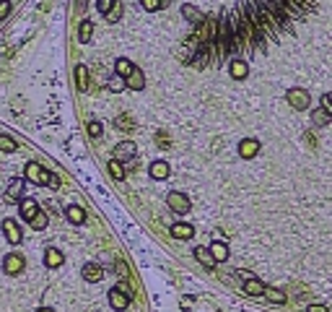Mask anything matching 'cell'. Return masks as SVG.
<instances>
[{
	"instance_id": "cell-35",
	"label": "cell",
	"mask_w": 332,
	"mask_h": 312,
	"mask_svg": "<svg viewBox=\"0 0 332 312\" xmlns=\"http://www.w3.org/2000/svg\"><path fill=\"white\" fill-rule=\"evenodd\" d=\"M11 13V0H0V18H6Z\"/></svg>"
},
{
	"instance_id": "cell-21",
	"label": "cell",
	"mask_w": 332,
	"mask_h": 312,
	"mask_svg": "<svg viewBox=\"0 0 332 312\" xmlns=\"http://www.w3.org/2000/svg\"><path fill=\"white\" fill-rule=\"evenodd\" d=\"M133 156H135V143L125 141L117 146V159H133Z\"/></svg>"
},
{
	"instance_id": "cell-4",
	"label": "cell",
	"mask_w": 332,
	"mask_h": 312,
	"mask_svg": "<svg viewBox=\"0 0 332 312\" xmlns=\"http://www.w3.org/2000/svg\"><path fill=\"white\" fill-rule=\"evenodd\" d=\"M3 234H6V240L11 242V245H18L21 240H24V234H21V226L13 221V219H6L3 221Z\"/></svg>"
},
{
	"instance_id": "cell-2",
	"label": "cell",
	"mask_w": 332,
	"mask_h": 312,
	"mask_svg": "<svg viewBox=\"0 0 332 312\" xmlns=\"http://www.w3.org/2000/svg\"><path fill=\"white\" fill-rule=\"evenodd\" d=\"M166 203H169V208H172V211H177V213H187V211L192 208L187 195H184V192H177V190L166 195Z\"/></svg>"
},
{
	"instance_id": "cell-16",
	"label": "cell",
	"mask_w": 332,
	"mask_h": 312,
	"mask_svg": "<svg viewBox=\"0 0 332 312\" xmlns=\"http://www.w3.org/2000/svg\"><path fill=\"white\" fill-rule=\"evenodd\" d=\"M182 16H184L187 21H192L195 26H200V24L205 21V16H202V13H200L195 6H182Z\"/></svg>"
},
{
	"instance_id": "cell-11",
	"label": "cell",
	"mask_w": 332,
	"mask_h": 312,
	"mask_svg": "<svg viewBox=\"0 0 332 312\" xmlns=\"http://www.w3.org/2000/svg\"><path fill=\"white\" fill-rule=\"evenodd\" d=\"M63 260H65V258H63V252H60V250H55V247H50V250L45 252V265H47V268H60V265H63Z\"/></svg>"
},
{
	"instance_id": "cell-13",
	"label": "cell",
	"mask_w": 332,
	"mask_h": 312,
	"mask_svg": "<svg viewBox=\"0 0 332 312\" xmlns=\"http://www.w3.org/2000/svg\"><path fill=\"white\" fill-rule=\"evenodd\" d=\"M192 234H195V229L190 224H174L172 226V237H177V240H192Z\"/></svg>"
},
{
	"instance_id": "cell-8",
	"label": "cell",
	"mask_w": 332,
	"mask_h": 312,
	"mask_svg": "<svg viewBox=\"0 0 332 312\" xmlns=\"http://www.w3.org/2000/svg\"><path fill=\"white\" fill-rule=\"evenodd\" d=\"M257 151H260V143H257L255 138H244V141L239 143V153L244 156V159H252V156H257Z\"/></svg>"
},
{
	"instance_id": "cell-38",
	"label": "cell",
	"mask_w": 332,
	"mask_h": 312,
	"mask_svg": "<svg viewBox=\"0 0 332 312\" xmlns=\"http://www.w3.org/2000/svg\"><path fill=\"white\" fill-rule=\"evenodd\" d=\"M140 3H143V8H146V11H156V8H158L156 0H140Z\"/></svg>"
},
{
	"instance_id": "cell-39",
	"label": "cell",
	"mask_w": 332,
	"mask_h": 312,
	"mask_svg": "<svg viewBox=\"0 0 332 312\" xmlns=\"http://www.w3.org/2000/svg\"><path fill=\"white\" fill-rule=\"evenodd\" d=\"M309 312H327V307H324V304H312Z\"/></svg>"
},
{
	"instance_id": "cell-6",
	"label": "cell",
	"mask_w": 332,
	"mask_h": 312,
	"mask_svg": "<svg viewBox=\"0 0 332 312\" xmlns=\"http://www.w3.org/2000/svg\"><path fill=\"white\" fill-rule=\"evenodd\" d=\"M229 73H231V78H236V81H244V78L249 75L246 60H231L229 63Z\"/></svg>"
},
{
	"instance_id": "cell-37",
	"label": "cell",
	"mask_w": 332,
	"mask_h": 312,
	"mask_svg": "<svg viewBox=\"0 0 332 312\" xmlns=\"http://www.w3.org/2000/svg\"><path fill=\"white\" fill-rule=\"evenodd\" d=\"M47 187H50V190H57V187H60V177L50 172V180H47Z\"/></svg>"
},
{
	"instance_id": "cell-3",
	"label": "cell",
	"mask_w": 332,
	"mask_h": 312,
	"mask_svg": "<svg viewBox=\"0 0 332 312\" xmlns=\"http://www.w3.org/2000/svg\"><path fill=\"white\" fill-rule=\"evenodd\" d=\"M285 99H288V104H291V107L299 109V112L309 107V94H306V89H288Z\"/></svg>"
},
{
	"instance_id": "cell-33",
	"label": "cell",
	"mask_w": 332,
	"mask_h": 312,
	"mask_svg": "<svg viewBox=\"0 0 332 312\" xmlns=\"http://www.w3.org/2000/svg\"><path fill=\"white\" fill-rule=\"evenodd\" d=\"M89 135H91V138H99V135H101V123H96V120L89 123Z\"/></svg>"
},
{
	"instance_id": "cell-41",
	"label": "cell",
	"mask_w": 332,
	"mask_h": 312,
	"mask_svg": "<svg viewBox=\"0 0 332 312\" xmlns=\"http://www.w3.org/2000/svg\"><path fill=\"white\" fill-rule=\"evenodd\" d=\"M36 312H55V309H50V307H39Z\"/></svg>"
},
{
	"instance_id": "cell-17",
	"label": "cell",
	"mask_w": 332,
	"mask_h": 312,
	"mask_svg": "<svg viewBox=\"0 0 332 312\" xmlns=\"http://www.w3.org/2000/svg\"><path fill=\"white\" fill-rule=\"evenodd\" d=\"M65 216H68V221H73V224H83V221H86V211H83L80 206H68V208H65Z\"/></svg>"
},
{
	"instance_id": "cell-20",
	"label": "cell",
	"mask_w": 332,
	"mask_h": 312,
	"mask_svg": "<svg viewBox=\"0 0 332 312\" xmlns=\"http://www.w3.org/2000/svg\"><path fill=\"white\" fill-rule=\"evenodd\" d=\"M75 84H78L80 91L89 89V68H86V65H78V68H75Z\"/></svg>"
},
{
	"instance_id": "cell-28",
	"label": "cell",
	"mask_w": 332,
	"mask_h": 312,
	"mask_svg": "<svg viewBox=\"0 0 332 312\" xmlns=\"http://www.w3.org/2000/svg\"><path fill=\"white\" fill-rule=\"evenodd\" d=\"M47 221H50V219H47V213H42V211H39V213L31 219V226H34V229H45V226H47Z\"/></svg>"
},
{
	"instance_id": "cell-14",
	"label": "cell",
	"mask_w": 332,
	"mask_h": 312,
	"mask_svg": "<svg viewBox=\"0 0 332 312\" xmlns=\"http://www.w3.org/2000/svg\"><path fill=\"white\" fill-rule=\"evenodd\" d=\"M208 250H211V255H213V260H216V263H223V260H229V247H226L223 242H213V245L208 247Z\"/></svg>"
},
{
	"instance_id": "cell-5",
	"label": "cell",
	"mask_w": 332,
	"mask_h": 312,
	"mask_svg": "<svg viewBox=\"0 0 332 312\" xmlns=\"http://www.w3.org/2000/svg\"><path fill=\"white\" fill-rule=\"evenodd\" d=\"M3 270H6V273H11V276H16V273H21V270H24V258H21L18 252H11V255H6V258H3Z\"/></svg>"
},
{
	"instance_id": "cell-12",
	"label": "cell",
	"mask_w": 332,
	"mask_h": 312,
	"mask_svg": "<svg viewBox=\"0 0 332 312\" xmlns=\"http://www.w3.org/2000/svg\"><path fill=\"white\" fill-rule=\"evenodd\" d=\"M125 84H128L130 89H135V91H140V89L146 86V75H143V70H138V68H135V70L128 75V81H125Z\"/></svg>"
},
{
	"instance_id": "cell-1",
	"label": "cell",
	"mask_w": 332,
	"mask_h": 312,
	"mask_svg": "<svg viewBox=\"0 0 332 312\" xmlns=\"http://www.w3.org/2000/svg\"><path fill=\"white\" fill-rule=\"evenodd\" d=\"M130 297H133V291H130L128 286H114V289L109 291V304H112L117 312H122V309L130 307Z\"/></svg>"
},
{
	"instance_id": "cell-23",
	"label": "cell",
	"mask_w": 332,
	"mask_h": 312,
	"mask_svg": "<svg viewBox=\"0 0 332 312\" xmlns=\"http://www.w3.org/2000/svg\"><path fill=\"white\" fill-rule=\"evenodd\" d=\"M21 192H24V180H13V182L8 185V190H6V195H8L11 201H18Z\"/></svg>"
},
{
	"instance_id": "cell-25",
	"label": "cell",
	"mask_w": 332,
	"mask_h": 312,
	"mask_svg": "<svg viewBox=\"0 0 332 312\" xmlns=\"http://www.w3.org/2000/svg\"><path fill=\"white\" fill-rule=\"evenodd\" d=\"M109 174H112L114 180H125V167H122L119 159H112V162H109Z\"/></svg>"
},
{
	"instance_id": "cell-22",
	"label": "cell",
	"mask_w": 332,
	"mask_h": 312,
	"mask_svg": "<svg viewBox=\"0 0 332 312\" xmlns=\"http://www.w3.org/2000/svg\"><path fill=\"white\" fill-rule=\"evenodd\" d=\"M91 34H94V21H80V29H78V39L80 42H89L91 39Z\"/></svg>"
},
{
	"instance_id": "cell-15",
	"label": "cell",
	"mask_w": 332,
	"mask_h": 312,
	"mask_svg": "<svg viewBox=\"0 0 332 312\" xmlns=\"http://www.w3.org/2000/svg\"><path fill=\"white\" fill-rule=\"evenodd\" d=\"M169 164H166V162H153L151 164V177L153 180H166V177H169Z\"/></svg>"
},
{
	"instance_id": "cell-9",
	"label": "cell",
	"mask_w": 332,
	"mask_h": 312,
	"mask_svg": "<svg viewBox=\"0 0 332 312\" xmlns=\"http://www.w3.org/2000/svg\"><path fill=\"white\" fill-rule=\"evenodd\" d=\"M101 276H104V270H101V265H96V263H86L83 265V279L86 281H101Z\"/></svg>"
},
{
	"instance_id": "cell-29",
	"label": "cell",
	"mask_w": 332,
	"mask_h": 312,
	"mask_svg": "<svg viewBox=\"0 0 332 312\" xmlns=\"http://www.w3.org/2000/svg\"><path fill=\"white\" fill-rule=\"evenodd\" d=\"M18 146H16V141L13 138H8V135H0V151H16Z\"/></svg>"
},
{
	"instance_id": "cell-18",
	"label": "cell",
	"mask_w": 332,
	"mask_h": 312,
	"mask_svg": "<svg viewBox=\"0 0 332 312\" xmlns=\"http://www.w3.org/2000/svg\"><path fill=\"white\" fill-rule=\"evenodd\" d=\"M114 70H117V75H119V78H128V75L135 70V65H133L128 57H119V60L114 63Z\"/></svg>"
},
{
	"instance_id": "cell-34",
	"label": "cell",
	"mask_w": 332,
	"mask_h": 312,
	"mask_svg": "<svg viewBox=\"0 0 332 312\" xmlns=\"http://www.w3.org/2000/svg\"><path fill=\"white\" fill-rule=\"evenodd\" d=\"M322 109H324L327 114H332V94H324V96H322Z\"/></svg>"
},
{
	"instance_id": "cell-7",
	"label": "cell",
	"mask_w": 332,
	"mask_h": 312,
	"mask_svg": "<svg viewBox=\"0 0 332 312\" xmlns=\"http://www.w3.org/2000/svg\"><path fill=\"white\" fill-rule=\"evenodd\" d=\"M265 289H267V286H265L260 279H246V281H244V294H246V297H262Z\"/></svg>"
},
{
	"instance_id": "cell-36",
	"label": "cell",
	"mask_w": 332,
	"mask_h": 312,
	"mask_svg": "<svg viewBox=\"0 0 332 312\" xmlns=\"http://www.w3.org/2000/svg\"><path fill=\"white\" fill-rule=\"evenodd\" d=\"M117 128H122V130H130V128H133V125H130V117H125V114H122V117H117Z\"/></svg>"
},
{
	"instance_id": "cell-26",
	"label": "cell",
	"mask_w": 332,
	"mask_h": 312,
	"mask_svg": "<svg viewBox=\"0 0 332 312\" xmlns=\"http://www.w3.org/2000/svg\"><path fill=\"white\" fill-rule=\"evenodd\" d=\"M265 297H267L273 304H283V302H285V294L278 291V289H265Z\"/></svg>"
},
{
	"instance_id": "cell-24",
	"label": "cell",
	"mask_w": 332,
	"mask_h": 312,
	"mask_svg": "<svg viewBox=\"0 0 332 312\" xmlns=\"http://www.w3.org/2000/svg\"><path fill=\"white\" fill-rule=\"evenodd\" d=\"M42 172H45V169H42L39 164H26V180H31V182H39L42 185Z\"/></svg>"
},
{
	"instance_id": "cell-32",
	"label": "cell",
	"mask_w": 332,
	"mask_h": 312,
	"mask_svg": "<svg viewBox=\"0 0 332 312\" xmlns=\"http://www.w3.org/2000/svg\"><path fill=\"white\" fill-rule=\"evenodd\" d=\"M119 16H122V6H119V3H114V8H112V11L107 13V21H112V24H114V21H117Z\"/></svg>"
},
{
	"instance_id": "cell-40",
	"label": "cell",
	"mask_w": 332,
	"mask_h": 312,
	"mask_svg": "<svg viewBox=\"0 0 332 312\" xmlns=\"http://www.w3.org/2000/svg\"><path fill=\"white\" fill-rule=\"evenodd\" d=\"M156 3H158V8H169L172 0H156Z\"/></svg>"
},
{
	"instance_id": "cell-10",
	"label": "cell",
	"mask_w": 332,
	"mask_h": 312,
	"mask_svg": "<svg viewBox=\"0 0 332 312\" xmlns=\"http://www.w3.org/2000/svg\"><path fill=\"white\" fill-rule=\"evenodd\" d=\"M18 211H21V216H24V219H29V221H31V219L39 213V206H36V201H34V198H24Z\"/></svg>"
},
{
	"instance_id": "cell-19",
	"label": "cell",
	"mask_w": 332,
	"mask_h": 312,
	"mask_svg": "<svg viewBox=\"0 0 332 312\" xmlns=\"http://www.w3.org/2000/svg\"><path fill=\"white\" fill-rule=\"evenodd\" d=\"M195 258H197V263H202L205 268H213V265H216V260H213V255H211V250H208V247H195Z\"/></svg>"
},
{
	"instance_id": "cell-30",
	"label": "cell",
	"mask_w": 332,
	"mask_h": 312,
	"mask_svg": "<svg viewBox=\"0 0 332 312\" xmlns=\"http://www.w3.org/2000/svg\"><path fill=\"white\" fill-rule=\"evenodd\" d=\"M114 3H117V0H96V8H99V11L107 16V13L114 8Z\"/></svg>"
},
{
	"instance_id": "cell-27",
	"label": "cell",
	"mask_w": 332,
	"mask_h": 312,
	"mask_svg": "<svg viewBox=\"0 0 332 312\" xmlns=\"http://www.w3.org/2000/svg\"><path fill=\"white\" fill-rule=\"evenodd\" d=\"M312 120H314V125H327V123H329V114H327L324 109H314Z\"/></svg>"
},
{
	"instance_id": "cell-31",
	"label": "cell",
	"mask_w": 332,
	"mask_h": 312,
	"mask_svg": "<svg viewBox=\"0 0 332 312\" xmlns=\"http://www.w3.org/2000/svg\"><path fill=\"white\" fill-rule=\"evenodd\" d=\"M125 86H128V84H125V78H119V75H114L112 81H109V89H112V91H122Z\"/></svg>"
}]
</instances>
